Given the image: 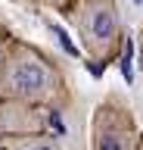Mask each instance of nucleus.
Masks as SVG:
<instances>
[{
	"mask_svg": "<svg viewBox=\"0 0 143 150\" xmlns=\"http://www.w3.org/2000/svg\"><path fill=\"white\" fill-rule=\"evenodd\" d=\"M62 75L47 56L31 44L16 41L10 56L0 66V100L40 103L56 110L62 103Z\"/></svg>",
	"mask_w": 143,
	"mask_h": 150,
	"instance_id": "f257e3e1",
	"label": "nucleus"
},
{
	"mask_svg": "<svg viewBox=\"0 0 143 150\" xmlns=\"http://www.w3.org/2000/svg\"><path fill=\"white\" fill-rule=\"evenodd\" d=\"M78 41L84 47V53L93 63L106 66L118 56L121 47V16L115 0H84L72 13Z\"/></svg>",
	"mask_w": 143,
	"mask_h": 150,
	"instance_id": "f03ea898",
	"label": "nucleus"
},
{
	"mask_svg": "<svg viewBox=\"0 0 143 150\" xmlns=\"http://www.w3.org/2000/svg\"><path fill=\"white\" fill-rule=\"evenodd\" d=\"M93 150H131L134 147V122L121 100H106L93 112Z\"/></svg>",
	"mask_w": 143,
	"mask_h": 150,
	"instance_id": "7ed1b4c3",
	"label": "nucleus"
},
{
	"mask_svg": "<svg viewBox=\"0 0 143 150\" xmlns=\"http://www.w3.org/2000/svg\"><path fill=\"white\" fill-rule=\"evenodd\" d=\"M53 110L40 103L0 100V134H38L47 131Z\"/></svg>",
	"mask_w": 143,
	"mask_h": 150,
	"instance_id": "20e7f679",
	"label": "nucleus"
},
{
	"mask_svg": "<svg viewBox=\"0 0 143 150\" xmlns=\"http://www.w3.org/2000/svg\"><path fill=\"white\" fill-rule=\"evenodd\" d=\"M3 150H59L53 134L38 131V134H3Z\"/></svg>",
	"mask_w": 143,
	"mask_h": 150,
	"instance_id": "39448f33",
	"label": "nucleus"
},
{
	"mask_svg": "<svg viewBox=\"0 0 143 150\" xmlns=\"http://www.w3.org/2000/svg\"><path fill=\"white\" fill-rule=\"evenodd\" d=\"M0 150H3V144H0Z\"/></svg>",
	"mask_w": 143,
	"mask_h": 150,
	"instance_id": "423d86ee",
	"label": "nucleus"
}]
</instances>
